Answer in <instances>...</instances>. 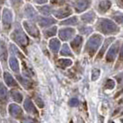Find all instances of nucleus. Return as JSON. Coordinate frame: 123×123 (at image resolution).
Here are the masks:
<instances>
[{"mask_svg": "<svg viewBox=\"0 0 123 123\" xmlns=\"http://www.w3.org/2000/svg\"><path fill=\"white\" fill-rule=\"evenodd\" d=\"M18 79L20 81V83L22 84V86L26 88V89H31V87H32V82L30 81L28 79H24L22 77H18Z\"/></svg>", "mask_w": 123, "mask_h": 123, "instance_id": "b1692460", "label": "nucleus"}, {"mask_svg": "<svg viewBox=\"0 0 123 123\" xmlns=\"http://www.w3.org/2000/svg\"><path fill=\"white\" fill-rule=\"evenodd\" d=\"M77 22H78V18H76V17H73V18H68V19L62 21L61 24L62 25H75V24H77Z\"/></svg>", "mask_w": 123, "mask_h": 123, "instance_id": "bb28decb", "label": "nucleus"}, {"mask_svg": "<svg viewBox=\"0 0 123 123\" xmlns=\"http://www.w3.org/2000/svg\"><path fill=\"white\" fill-rule=\"evenodd\" d=\"M21 2H22V0H11V4L15 6H18L21 4Z\"/></svg>", "mask_w": 123, "mask_h": 123, "instance_id": "e433bc0d", "label": "nucleus"}, {"mask_svg": "<svg viewBox=\"0 0 123 123\" xmlns=\"http://www.w3.org/2000/svg\"><path fill=\"white\" fill-rule=\"evenodd\" d=\"M60 54H61V55H65V56H70V55H72V53H71L69 47H68L67 44H64L62 46Z\"/></svg>", "mask_w": 123, "mask_h": 123, "instance_id": "a878e982", "label": "nucleus"}, {"mask_svg": "<svg viewBox=\"0 0 123 123\" xmlns=\"http://www.w3.org/2000/svg\"><path fill=\"white\" fill-rule=\"evenodd\" d=\"M115 87V81L113 80H106V82H105V88L106 89H109V90H111V89H113Z\"/></svg>", "mask_w": 123, "mask_h": 123, "instance_id": "c756f323", "label": "nucleus"}, {"mask_svg": "<svg viewBox=\"0 0 123 123\" xmlns=\"http://www.w3.org/2000/svg\"><path fill=\"white\" fill-rule=\"evenodd\" d=\"M8 111H9V113H10V115L13 116L14 117H21V115H22V110H21V108L17 105H9V107H8Z\"/></svg>", "mask_w": 123, "mask_h": 123, "instance_id": "9b49d317", "label": "nucleus"}, {"mask_svg": "<svg viewBox=\"0 0 123 123\" xmlns=\"http://www.w3.org/2000/svg\"><path fill=\"white\" fill-rule=\"evenodd\" d=\"M11 38L18 44H19L21 47H23V48H25L27 46L28 43H29L27 35L23 32V31L20 28H18V26L16 27V29L14 30L13 33L11 34Z\"/></svg>", "mask_w": 123, "mask_h": 123, "instance_id": "7ed1b4c3", "label": "nucleus"}, {"mask_svg": "<svg viewBox=\"0 0 123 123\" xmlns=\"http://www.w3.org/2000/svg\"><path fill=\"white\" fill-rule=\"evenodd\" d=\"M23 26H24L26 31H27L30 35H31V36L34 37V38H38V37H39V31H38L36 26L33 24L32 22L25 20L24 22H23Z\"/></svg>", "mask_w": 123, "mask_h": 123, "instance_id": "39448f33", "label": "nucleus"}, {"mask_svg": "<svg viewBox=\"0 0 123 123\" xmlns=\"http://www.w3.org/2000/svg\"><path fill=\"white\" fill-rule=\"evenodd\" d=\"M51 2H52L53 4H57V5H61V4L64 3L63 1H59V0H51Z\"/></svg>", "mask_w": 123, "mask_h": 123, "instance_id": "58836bf2", "label": "nucleus"}, {"mask_svg": "<svg viewBox=\"0 0 123 123\" xmlns=\"http://www.w3.org/2000/svg\"><path fill=\"white\" fill-rule=\"evenodd\" d=\"M108 123H114V122H113V121H109Z\"/></svg>", "mask_w": 123, "mask_h": 123, "instance_id": "37998d69", "label": "nucleus"}, {"mask_svg": "<svg viewBox=\"0 0 123 123\" xmlns=\"http://www.w3.org/2000/svg\"><path fill=\"white\" fill-rule=\"evenodd\" d=\"M0 56H1V59L2 61L6 62V58H7V52H6V43L3 39L0 40Z\"/></svg>", "mask_w": 123, "mask_h": 123, "instance_id": "4468645a", "label": "nucleus"}, {"mask_svg": "<svg viewBox=\"0 0 123 123\" xmlns=\"http://www.w3.org/2000/svg\"><path fill=\"white\" fill-rule=\"evenodd\" d=\"M49 47L54 53L58 52V50L60 48V42H59V40H57L56 38L51 39L49 42Z\"/></svg>", "mask_w": 123, "mask_h": 123, "instance_id": "dca6fc26", "label": "nucleus"}, {"mask_svg": "<svg viewBox=\"0 0 123 123\" xmlns=\"http://www.w3.org/2000/svg\"><path fill=\"white\" fill-rule=\"evenodd\" d=\"M81 43H82V37L81 36H76L72 40L71 42V47L72 49L76 52V53H79L80 50V46H81Z\"/></svg>", "mask_w": 123, "mask_h": 123, "instance_id": "f8f14e48", "label": "nucleus"}, {"mask_svg": "<svg viewBox=\"0 0 123 123\" xmlns=\"http://www.w3.org/2000/svg\"><path fill=\"white\" fill-rule=\"evenodd\" d=\"M71 14V9L70 7L66 6V7H62V8H58L57 10L55 11V16L57 18H63L68 17V15Z\"/></svg>", "mask_w": 123, "mask_h": 123, "instance_id": "1a4fd4ad", "label": "nucleus"}, {"mask_svg": "<svg viewBox=\"0 0 123 123\" xmlns=\"http://www.w3.org/2000/svg\"><path fill=\"white\" fill-rule=\"evenodd\" d=\"M23 123H35V121L33 120V119H31V118H26Z\"/></svg>", "mask_w": 123, "mask_h": 123, "instance_id": "a19ab883", "label": "nucleus"}, {"mask_svg": "<svg viewBox=\"0 0 123 123\" xmlns=\"http://www.w3.org/2000/svg\"><path fill=\"white\" fill-rule=\"evenodd\" d=\"M118 49H119V42H117V43H114L109 48L108 52H107V55H106V61H114L116 59V57H117V53H118Z\"/></svg>", "mask_w": 123, "mask_h": 123, "instance_id": "423d86ee", "label": "nucleus"}, {"mask_svg": "<svg viewBox=\"0 0 123 123\" xmlns=\"http://www.w3.org/2000/svg\"><path fill=\"white\" fill-rule=\"evenodd\" d=\"M68 105H70V106H78L79 105V101H78V99H70L69 100V102H68Z\"/></svg>", "mask_w": 123, "mask_h": 123, "instance_id": "473e14b6", "label": "nucleus"}, {"mask_svg": "<svg viewBox=\"0 0 123 123\" xmlns=\"http://www.w3.org/2000/svg\"><path fill=\"white\" fill-rule=\"evenodd\" d=\"M38 22H39L41 27H46V26H49L51 24H54L55 19L52 18H40Z\"/></svg>", "mask_w": 123, "mask_h": 123, "instance_id": "a211bd4d", "label": "nucleus"}, {"mask_svg": "<svg viewBox=\"0 0 123 123\" xmlns=\"http://www.w3.org/2000/svg\"><path fill=\"white\" fill-rule=\"evenodd\" d=\"M94 18H95L94 12H93V11H89V12L83 14L80 18H81V20H82L83 22H85V23H91V22L93 21Z\"/></svg>", "mask_w": 123, "mask_h": 123, "instance_id": "2eb2a0df", "label": "nucleus"}, {"mask_svg": "<svg viewBox=\"0 0 123 123\" xmlns=\"http://www.w3.org/2000/svg\"><path fill=\"white\" fill-rule=\"evenodd\" d=\"M6 97H7L6 88L0 82V100L1 101H6Z\"/></svg>", "mask_w": 123, "mask_h": 123, "instance_id": "5701e85b", "label": "nucleus"}, {"mask_svg": "<svg viewBox=\"0 0 123 123\" xmlns=\"http://www.w3.org/2000/svg\"><path fill=\"white\" fill-rule=\"evenodd\" d=\"M10 95L13 98L14 101H16L17 103H20L22 101V95L21 93L18 92V91H16V90H12L10 92Z\"/></svg>", "mask_w": 123, "mask_h": 123, "instance_id": "4be33fe9", "label": "nucleus"}, {"mask_svg": "<svg viewBox=\"0 0 123 123\" xmlns=\"http://www.w3.org/2000/svg\"><path fill=\"white\" fill-rule=\"evenodd\" d=\"M4 80L6 81V84L9 87L17 86V82L16 80L13 79V77L8 73V72H5L4 73Z\"/></svg>", "mask_w": 123, "mask_h": 123, "instance_id": "f3484780", "label": "nucleus"}, {"mask_svg": "<svg viewBox=\"0 0 123 123\" xmlns=\"http://www.w3.org/2000/svg\"><path fill=\"white\" fill-rule=\"evenodd\" d=\"M90 5H91V0H78L73 4L74 7L78 13L84 11L90 6Z\"/></svg>", "mask_w": 123, "mask_h": 123, "instance_id": "0eeeda50", "label": "nucleus"}, {"mask_svg": "<svg viewBox=\"0 0 123 123\" xmlns=\"http://www.w3.org/2000/svg\"><path fill=\"white\" fill-rule=\"evenodd\" d=\"M4 2V0H0V3H3Z\"/></svg>", "mask_w": 123, "mask_h": 123, "instance_id": "79ce46f5", "label": "nucleus"}, {"mask_svg": "<svg viewBox=\"0 0 123 123\" xmlns=\"http://www.w3.org/2000/svg\"><path fill=\"white\" fill-rule=\"evenodd\" d=\"M119 1H120V3H122V0H119Z\"/></svg>", "mask_w": 123, "mask_h": 123, "instance_id": "c03bdc74", "label": "nucleus"}, {"mask_svg": "<svg viewBox=\"0 0 123 123\" xmlns=\"http://www.w3.org/2000/svg\"><path fill=\"white\" fill-rule=\"evenodd\" d=\"M99 75H100V71L97 68H94L92 70V80H95L98 79Z\"/></svg>", "mask_w": 123, "mask_h": 123, "instance_id": "7c9ffc66", "label": "nucleus"}, {"mask_svg": "<svg viewBox=\"0 0 123 123\" xmlns=\"http://www.w3.org/2000/svg\"><path fill=\"white\" fill-rule=\"evenodd\" d=\"M80 31V32H82V33L86 34V33H89L90 31H92V29H91V28H85V27H81Z\"/></svg>", "mask_w": 123, "mask_h": 123, "instance_id": "c9c22d12", "label": "nucleus"}, {"mask_svg": "<svg viewBox=\"0 0 123 123\" xmlns=\"http://www.w3.org/2000/svg\"><path fill=\"white\" fill-rule=\"evenodd\" d=\"M10 49L12 50V51H14V54H15V55H18V56H19V57H23L22 54H21V53H20V52H19V51H18V50L17 49V47H16L15 45L11 44V45H10Z\"/></svg>", "mask_w": 123, "mask_h": 123, "instance_id": "2f4dec72", "label": "nucleus"}, {"mask_svg": "<svg viewBox=\"0 0 123 123\" xmlns=\"http://www.w3.org/2000/svg\"><path fill=\"white\" fill-rule=\"evenodd\" d=\"M33 1L37 4H44L47 2V0H33Z\"/></svg>", "mask_w": 123, "mask_h": 123, "instance_id": "ea45409f", "label": "nucleus"}, {"mask_svg": "<svg viewBox=\"0 0 123 123\" xmlns=\"http://www.w3.org/2000/svg\"><path fill=\"white\" fill-rule=\"evenodd\" d=\"M115 20L118 22V23H122V15L121 14H119L118 16H116L115 17Z\"/></svg>", "mask_w": 123, "mask_h": 123, "instance_id": "4c0bfd02", "label": "nucleus"}, {"mask_svg": "<svg viewBox=\"0 0 123 123\" xmlns=\"http://www.w3.org/2000/svg\"><path fill=\"white\" fill-rule=\"evenodd\" d=\"M97 30L105 34H113L118 31V27L113 21L107 18H100L96 24Z\"/></svg>", "mask_w": 123, "mask_h": 123, "instance_id": "f257e3e1", "label": "nucleus"}, {"mask_svg": "<svg viewBox=\"0 0 123 123\" xmlns=\"http://www.w3.org/2000/svg\"><path fill=\"white\" fill-rule=\"evenodd\" d=\"M9 66H10L11 69H12L13 71H15V72H18V70H19L18 62V60L16 59L15 56H11V57L9 58Z\"/></svg>", "mask_w": 123, "mask_h": 123, "instance_id": "6ab92c4d", "label": "nucleus"}, {"mask_svg": "<svg viewBox=\"0 0 123 123\" xmlns=\"http://www.w3.org/2000/svg\"><path fill=\"white\" fill-rule=\"evenodd\" d=\"M113 40H114V38H108V39H106V40H105V43H104V45H103V47L101 48L98 55H97V57H98V58H100V57H102V56H103L104 53H105V51L106 50V48H107V46L112 43V41H113Z\"/></svg>", "mask_w": 123, "mask_h": 123, "instance_id": "412c9836", "label": "nucleus"}, {"mask_svg": "<svg viewBox=\"0 0 123 123\" xmlns=\"http://www.w3.org/2000/svg\"><path fill=\"white\" fill-rule=\"evenodd\" d=\"M110 6H111V2L109 0H103V1L99 2L97 8H98V11L100 13H105L110 8Z\"/></svg>", "mask_w": 123, "mask_h": 123, "instance_id": "ddd939ff", "label": "nucleus"}, {"mask_svg": "<svg viewBox=\"0 0 123 123\" xmlns=\"http://www.w3.org/2000/svg\"><path fill=\"white\" fill-rule=\"evenodd\" d=\"M39 11L42 13L43 15H49L51 12V9H50L49 6H39Z\"/></svg>", "mask_w": 123, "mask_h": 123, "instance_id": "c85d7f7f", "label": "nucleus"}, {"mask_svg": "<svg viewBox=\"0 0 123 123\" xmlns=\"http://www.w3.org/2000/svg\"><path fill=\"white\" fill-rule=\"evenodd\" d=\"M23 73H24V75H26L27 77H30V76L31 75V70H30L29 68H26V65H25L24 63H23Z\"/></svg>", "mask_w": 123, "mask_h": 123, "instance_id": "72a5a7b5", "label": "nucleus"}, {"mask_svg": "<svg viewBox=\"0 0 123 123\" xmlns=\"http://www.w3.org/2000/svg\"><path fill=\"white\" fill-rule=\"evenodd\" d=\"M55 33H56V27H52L50 29L45 30V31H44V35L46 37L54 36V35H55Z\"/></svg>", "mask_w": 123, "mask_h": 123, "instance_id": "cd10ccee", "label": "nucleus"}, {"mask_svg": "<svg viewBox=\"0 0 123 123\" xmlns=\"http://www.w3.org/2000/svg\"><path fill=\"white\" fill-rule=\"evenodd\" d=\"M102 40H103V38L99 34H93L92 36L90 37V39L88 40L86 43V47H85L87 53L90 55H94L102 43Z\"/></svg>", "mask_w": 123, "mask_h": 123, "instance_id": "f03ea898", "label": "nucleus"}, {"mask_svg": "<svg viewBox=\"0 0 123 123\" xmlns=\"http://www.w3.org/2000/svg\"><path fill=\"white\" fill-rule=\"evenodd\" d=\"M24 108L25 110L27 111L29 114H33V115H36L38 114L35 106L33 105V103L31 102V99H26L24 102Z\"/></svg>", "mask_w": 123, "mask_h": 123, "instance_id": "9d476101", "label": "nucleus"}, {"mask_svg": "<svg viewBox=\"0 0 123 123\" xmlns=\"http://www.w3.org/2000/svg\"><path fill=\"white\" fill-rule=\"evenodd\" d=\"M35 102H36V105H38L39 107H43V101L41 100V98H40L39 96H37L36 98H35Z\"/></svg>", "mask_w": 123, "mask_h": 123, "instance_id": "f704fd0d", "label": "nucleus"}, {"mask_svg": "<svg viewBox=\"0 0 123 123\" xmlns=\"http://www.w3.org/2000/svg\"><path fill=\"white\" fill-rule=\"evenodd\" d=\"M2 19H3V27L6 31H7L12 24V13L8 8H5L3 10Z\"/></svg>", "mask_w": 123, "mask_h": 123, "instance_id": "20e7f679", "label": "nucleus"}, {"mask_svg": "<svg viewBox=\"0 0 123 123\" xmlns=\"http://www.w3.org/2000/svg\"><path fill=\"white\" fill-rule=\"evenodd\" d=\"M70 123H73V122H72V121H70Z\"/></svg>", "mask_w": 123, "mask_h": 123, "instance_id": "a18cd8bd", "label": "nucleus"}, {"mask_svg": "<svg viewBox=\"0 0 123 123\" xmlns=\"http://www.w3.org/2000/svg\"><path fill=\"white\" fill-rule=\"evenodd\" d=\"M58 65L61 67V68H67V67H69L72 65V61L70 59H66V58H62V59H59L58 60Z\"/></svg>", "mask_w": 123, "mask_h": 123, "instance_id": "393cba45", "label": "nucleus"}, {"mask_svg": "<svg viewBox=\"0 0 123 123\" xmlns=\"http://www.w3.org/2000/svg\"><path fill=\"white\" fill-rule=\"evenodd\" d=\"M75 33V31L74 29H71V28H66V29H61L59 32H58V35L60 37V39L63 40V41H67V40H69L71 37L74 35Z\"/></svg>", "mask_w": 123, "mask_h": 123, "instance_id": "6e6552de", "label": "nucleus"}, {"mask_svg": "<svg viewBox=\"0 0 123 123\" xmlns=\"http://www.w3.org/2000/svg\"><path fill=\"white\" fill-rule=\"evenodd\" d=\"M25 15H26L28 18H35L36 12H35L34 8H33L31 5H27V6H26V7H25Z\"/></svg>", "mask_w": 123, "mask_h": 123, "instance_id": "aec40b11", "label": "nucleus"}]
</instances>
